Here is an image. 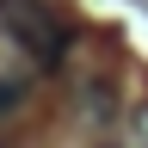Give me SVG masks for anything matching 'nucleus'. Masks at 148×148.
I'll return each instance as SVG.
<instances>
[{"instance_id":"obj_1","label":"nucleus","mask_w":148,"mask_h":148,"mask_svg":"<svg viewBox=\"0 0 148 148\" xmlns=\"http://www.w3.org/2000/svg\"><path fill=\"white\" fill-rule=\"evenodd\" d=\"M0 18H6V31L31 56H43V62H56V56L68 49V25L43 6V0H0Z\"/></svg>"},{"instance_id":"obj_2","label":"nucleus","mask_w":148,"mask_h":148,"mask_svg":"<svg viewBox=\"0 0 148 148\" xmlns=\"http://www.w3.org/2000/svg\"><path fill=\"white\" fill-rule=\"evenodd\" d=\"M18 105V86H0V111H12Z\"/></svg>"}]
</instances>
